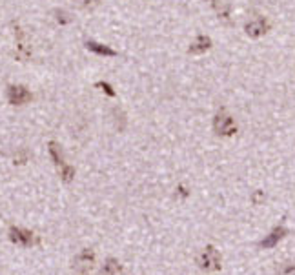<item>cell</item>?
<instances>
[{
    "instance_id": "obj_13",
    "label": "cell",
    "mask_w": 295,
    "mask_h": 275,
    "mask_svg": "<svg viewBox=\"0 0 295 275\" xmlns=\"http://www.w3.org/2000/svg\"><path fill=\"white\" fill-rule=\"evenodd\" d=\"M98 86H100V88H104V89H106V93H108V95H115L113 91H111V88H109L108 84H98Z\"/></svg>"
},
{
    "instance_id": "obj_8",
    "label": "cell",
    "mask_w": 295,
    "mask_h": 275,
    "mask_svg": "<svg viewBox=\"0 0 295 275\" xmlns=\"http://www.w3.org/2000/svg\"><path fill=\"white\" fill-rule=\"evenodd\" d=\"M88 49L98 53V55H108V57L115 55V51L111 49V48H108V46H102V44H97V42H88Z\"/></svg>"
},
{
    "instance_id": "obj_4",
    "label": "cell",
    "mask_w": 295,
    "mask_h": 275,
    "mask_svg": "<svg viewBox=\"0 0 295 275\" xmlns=\"http://www.w3.org/2000/svg\"><path fill=\"white\" fill-rule=\"evenodd\" d=\"M11 241L16 244L30 246L33 243V233L30 230H22V228H13L11 230Z\"/></svg>"
},
{
    "instance_id": "obj_3",
    "label": "cell",
    "mask_w": 295,
    "mask_h": 275,
    "mask_svg": "<svg viewBox=\"0 0 295 275\" xmlns=\"http://www.w3.org/2000/svg\"><path fill=\"white\" fill-rule=\"evenodd\" d=\"M8 98L11 104H26L31 98V93L22 86H11L8 93Z\"/></svg>"
},
{
    "instance_id": "obj_12",
    "label": "cell",
    "mask_w": 295,
    "mask_h": 275,
    "mask_svg": "<svg viewBox=\"0 0 295 275\" xmlns=\"http://www.w3.org/2000/svg\"><path fill=\"white\" fill-rule=\"evenodd\" d=\"M102 270H104V272H119V270H121V266H119V262H117V260H113V259H109L106 262V264H104V268H102Z\"/></svg>"
},
{
    "instance_id": "obj_7",
    "label": "cell",
    "mask_w": 295,
    "mask_h": 275,
    "mask_svg": "<svg viewBox=\"0 0 295 275\" xmlns=\"http://www.w3.org/2000/svg\"><path fill=\"white\" fill-rule=\"evenodd\" d=\"M212 48V40L208 37H197V40L193 44L189 46V53H193V55H201V53L208 51Z\"/></svg>"
},
{
    "instance_id": "obj_10",
    "label": "cell",
    "mask_w": 295,
    "mask_h": 275,
    "mask_svg": "<svg viewBox=\"0 0 295 275\" xmlns=\"http://www.w3.org/2000/svg\"><path fill=\"white\" fill-rule=\"evenodd\" d=\"M78 262L84 264V266H91V262H93V253L90 250H84L80 255H78Z\"/></svg>"
},
{
    "instance_id": "obj_9",
    "label": "cell",
    "mask_w": 295,
    "mask_h": 275,
    "mask_svg": "<svg viewBox=\"0 0 295 275\" xmlns=\"http://www.w3.org/2000/svg\"><path fill=\"white\" fill-rule=\"evenodd\" d=\"M49 151H51V157H53V161L55 164L61 168L62 164H66L64 162V159H62V153H61V148L57 146V144H51V148H49Z\"/></svg>"
},
{
    "instance_id": "obj_1",
    "label": "cell",
    "mask_w": 295,
    "mask_h": 275,
    "mask_svg": "<svg viewBox=\"0 0 295 275\" xmlns=\"http://www.w3.org/2000/svg\"><path fill=\"white\" fill-rule=\"evenodd\" d=\"M199 266L202 268V270H208V272H212V270H219L220 268V255L219 252L212 248V246H208L202 250L201 253V257H199Z\"/></svg>"
},
{
    "instance_id": "obj_11",
    "label": "cell",
    "mask_w": 295,
    "mask_h": 275,
    "mask_svg": "<svg viewBox=\"0 0 295 275\" xmlns=\"http://www.w3.org/2000/svg\"><path fill=\"white\" fill-rule=\"evenodd\" d=\"M73 175H75L73 168H71V166H68V164H62V166H61V177L64 178V180H71V178H73Z\"/></svg>"
},
{
    "instance_id": "obj_6",
    "label": "cell",
    "mask_w": 295,
    "mask_h": 275,
    "mask_svg": "<svg viewBox=\"0 0 295 275\" xmlns=\"http://www.w3.org/2000/svg\"><path fill=\"white\" fill-rule=\"evenodd\" d=\"M284 235H286V230H284L282 226H279V228H275V230H273L272 233H270V235L261 243V246H263V248H272V246L277 244Z\"/></svg>"
},
{
    "instance_id": "obj_5",
    "label": "cell",
    "mask_w": 295,
    "mask_h": 275,
    "mask_svg": "<svg viewBox=\"0 0 295 275\" xmlns=\"http://www.w3.org/2000/svg\"><path fill=\"white\" fill-rule=\"evenodd\" d=\"M246 33H248V37L251 38H257L261 35H264L266 33V22L263 18H255V20H251L250 24H246Z\"/></svg>"
},
{
    "instance_id": "obj_2",
    "label": "cell",
    "mask_w": 295,
    "mask_h": 275,
    "mask_svg": "<svg viewBox=\"0 0 295 275\" xmlns=\"http://www.w3.org/2000/svg\"><path fill=\"white\" fill-rule=\"evenodd\" d=\"M213 126H215V131L219 135H224V137H230V135H233L237 131V126H235V120L228 115V113L220 112L217 117H215V122H213Z\"/></svg>"
}]
</instances>
